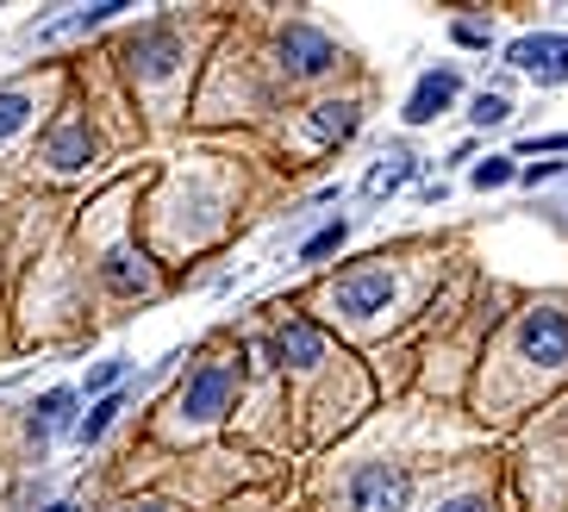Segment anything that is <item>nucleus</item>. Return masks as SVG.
<instances>
[{"label":"nucleus","instance_id":"nucleus-15","mask_svg":"<svg viewBox=\"0 0 568 512\" xmlns=\"http://www.w3.org/2000/svg\"><path fill=\"white\" fill-rule=\"evenodd\" d=\"M406 175H413V157L400 150L394 163H375V169H368V182H363V188H368V194H394V188H400Z\"/></svg>","mask_w":568,"mask_h":512},{"label":"nucleus","instance_id":"nucleus-5","mask_svg":"<svg viewBox=\"0 0 568 512\" xmlns=\"http://www.w3.org/2000/svg\"><path fill=\"white\" fill-rule=\"evenodd\" d=\"M275 57H282L287 76H325V69L337 63V44L325 32H313V26H287L282 44H275Z\"/></svg>","mask_w":568,"mask_h":512},{"label":"nucleus","instance_id":"nucleus-1","mask_svg":"<svg viewBox=\"0 0 568 512\" xmlns=\"http://www.w3.org/2000/svg\"><path fill=\"white\" fill-rule=\"evenodd\" d=\"M344 506L351 512H400L406 506V475L400 469H382V463L356 469V475L344 481Z\"/></svg>","mask_w":568,"mask_h":512},{"label":"nucleus","instance_id":"nucleus-9","mask_svg":"<svg viewBox=\"0 0 568 512\" xmlns=\"http://www.w3.org/2000/svg\"><path fill=\"white\" fill-rule=\"evenodd\" d=\"M151 263H144V257H132V250H113V257H106V288H113V294H144V288H151Z\"/></svg>","mask_w":568,"mask_h":512},{"label":"nucleus","instance_id":"nucleus-20","mask_svg":"<svg viewBox=\"0 0 568 512\" xmlns=\"http://www.w3.org/2000/svg\"><path fill=\"white\" fill-rule=\"evenodd\" d=\"M518 150H531V157H537V150H550V157H568V132H550V138H525Z\"/></svg>","mask_w":568,"mask_h":512},{"label":"nucleus","instance_id":"nucleus-21","mask_svg":"<svg viewBox=\"0 0 568 512\" xmlns=\"http://www.w3.org/2000/svg\"><path fill=\"white\" fill-rule=\"evenodd\" d=\"M456 44H487V26H475V19H456Z\"/></svg>","mask_w":568,"mask_h":512},{"label":"nucleus","instance_id":"nucleus-11","mask_svg":"<svg viewBox=\"0 0 568 512\" xmlns=\"http://www.w3.org/2000/svg\"><path fill=\"white\" fill-rule=\"evenodd\" d=\"M88 157H94V132H88V126H63V132L51 138V163L57 169H82Z\"/></svg>","mask_w":568,"mask_h":512},{"label":"nucleus","instance_id":"nucleus-14","mask_svg":"<svg viewBox=\"0 0 568 512\" xmlns=\"http://www.w3.org/2000/svg\"><path fill=\"white\" fill-rule=\"evenodd\" d=\"M313 132H318V138L356 132V107H351V100H337V107H318V113H313Z\"/></svg>","mask_w":568,"mask_h":512},{"label":"nucleus","instance_id":"nucleus-4","mask_svg":"<svg viewBox=\"0 0 568 512\" xmlns=\"http://www.w3.org/2000/svg\"><path fill=\"white\" fill-rule=\"evenodd\" d=\"M506 63L537 76V82H562L568 76V32H531L506 50Z\"/></svg>","mask_w":568,"mask_h":512},{"label":"nucleus","instance_id":"nucleus-19","mask_svg":"<svg viewBox=\"0 0 568 512\" xmlns=\"http://www.w3.org/2000/svg\"><path fill=\"white\" fill-rule=\"evenodd\" d=\"M506 113H513V107H506L500 94H481V100H475V107H468V119H475V126H500Z\"/></svg>","mask_w":568,"mask_h":512},{"label":"nucleus","instance_id":"nucleus-10","mask_svg":"<svg viewBox=\"0 0 568 512\" xmlns=\"http://www.w3.org/2000/svg\"><path fill=\"white\" fill-rule=\"evenodd\" d=\"M175 57H182V50H175V38H169V32H151L144 44H132L138 76H169V69H175Z\"/></svg>","mask_w":568,"mask_h":512},{"label":"nucleus","instance_id":"nucleus-7","mask_svg":"<svg viewBox=\"0 0 568 512\" xmlns=\"http://www.w3.org/2000/svg\"><path fill=\"white\" fill-rule=\"evenodd\" d=\"M225 400H232V369H201L194 388H187V400H182V413L187 419H219Z\"/></svg>","mask_w":568,"mask_h":512},{"label":"nucleus","instance_id":"nucleus-2","mask_svg":"<svg viewBox=\"0 0 568 512\" xmlns=\"http://www.w3.org/2000/svg\"><path fill=\"white\" fill-rule=\"evenodd\" d=\"M518 350H525L537 369H562V363H568V313H556V307H537V313L518 325Z\"/></svg>","mask_w":568,"mask_h":512},{"label":"nucleus","instance_id":"nucleus-17","mask_svg":"<svg viewBox=\"0 0 568 512\" xmlns=\"http://www.w3.org/2000/svg\"><path fill=\"white\" fill-rule=\"evenodd\" d=\"M113 419H119V394H106L101 406H94V413L82 419V431H75V438H82V444H94V438H101V431L113 425Z\"/></svg>","mask_w":568,"mask_h":512},{"label":"nucleus","instance_id":"nucleus-25","mask_svg":"<svg viewBox=\"0 0 568 512\" xmlns=\"http://www.w3.org/2000/svg\"><path fill=\"white\" fill-rule=\"evenodd\" d=\"M51 512H75V506H69V500H57V506H51Z\"/></svg>","mask_w":568,"mask_h":512},{"label":"nucleus","instance_id":"nucleus-13","mask_svg":"<svg viewBox=\"0 0 568 512\" xmlns=\"http://www.w3.org/2000/svg\"><path fill=\"white\" fill-rule=\"evenodd\" d=\"M344 238H351V232H344V219H332V225H318V232L301 244V263H325L332 250H344Z\"/></svg>","mask_w":568,"mask_h":512},{"label":"nucleus","instance_id":"nucleus-23","mask_svg":"<svg viewBox=\"0 0 568 512\" xmlns=\"http://www.w3.org/2000/svg\"><path fill=\"white\" fill-rule=\"evenodd\" d=\"M437 512H494L487 500H450V506H437Z\"/></svg>","mask_w":568,"mask_h":512},{"label":"nucleus","instance_id":"nucleus-8","mask_svg":"<svg viewBox=\"0 0 568 512\" xmlns=\"http://www.w3.org/2000/svg\"><path fill=\"white\" fill-rule=\"evenodd\" d=\"M275 357H282L287 369H313L318 357H325V338H318L313 325H301V319H287V325L275 331Z\"/></svg>","mask_w":568,"mask_h":512},{"label":"nucleus","instance_id":"nucleus-3","mask_svg":"<svg viewBox=\"0 0 568 512\" xmlns=\"http://www.w3.org/2000/svg\"><path fill=\"white\" fill-rule=\"evenodd\" d=\"M332 300L351 319H368V313H382L387 300H394V275H387L382 263H363V269H351V275H337Z\"/></svg>","mask_w":568,"mask_h":512},{"label":"nucleus","instance_id":"nucleus-22","mask_svg":"<svg viewBox=\"0 0 568 512\" xmlns=\"http://www.w3.org/2000/svg\"><path fill=\"white\" fill-rule=\"evenodd\" d=\"M113 381H119V363H101L94 375H88V394H101V388H113Z\"/></svg>","mask_w":568,"mask_h":512},{"label":"nucleus","instance_id":"nucleus-18","mask_svg":"<svg viewBox=\"0 0 568 512\" xmlns=\"http://www.w3.org/2000/svg\"><path fill=\"white\" fill-rule=\"evenodd\" d=\"M513 182V163L506 157H487V163H475V188H506Z\"/></svg>","mask_w":568,"mask_h":512},{"label":"nucleus","instance_id":"nucleus-6","mask_svg":"<svg viewBox=\"0 0 568 512\" xmlns=\"http://www.w3.org/2000/svg\"><path fill=\"white\" fill-rule=\"evenodd\" d=\"M456 69H432L425 82L413 88V100H406V126H432L437 113H450V100H456Z\"/></svg>","mask_w":568,"mask_h":512},{"label":"nucleus","instance_id":"nucleus-24","mask_svg":"<svg viewBox=\"0 0 568 512\" xmlns=\"http://www.w3.org/2000/svg\"><path fill=\"white\" fill-rule=\"evenodd\" d=\"M125 512H169V506H156V500H138V506H125Z\"/></svg>","mask_w":568,"mask_h":512},{"label":"nucleus","instance_id":"nucleus-12","mask_svg":"<svg viewBox=\"0 0 568 512\" xmlns=\"http://www.w3.org/2000/svg\"><path fill=\"white\" fill-rule=\"evenodd\" d=\"M69 413H75V394H69V388H57V394H44V400H38V413H32V431H38V438H51V431L63 425Z\"/></svg>","mask_w":568,"mask_h":512},{"label":"nucleus","instance_id":"nucleus-16","mask_svg":"<svg viewBox=\"0 0 568 512\" xmlns=\"http://www.w3.org/2000/svg\"><path fill=\"white\" fill-rule=\"evenodd\" d=\"M26 119H32V100L26 94H0V138H13Z\"/></svg>","mask_w":568,"mask_h":512}]
</instances>
